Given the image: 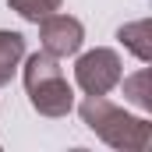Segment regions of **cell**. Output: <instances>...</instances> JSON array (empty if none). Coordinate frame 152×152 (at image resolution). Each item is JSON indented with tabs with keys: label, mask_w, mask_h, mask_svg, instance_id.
Instances as JSON below:
<instances>
[{
	"label": "cell",
	"mask_w": 152,
	"mask_h": 152,
	"mask_svg": "<svg viewBox=\"0 0 152 152\" xmlns=\"http://www.w3.org/2000/svg\"><path fill=\"white\" fill-rule=\"evenodd\" d=\"M81 120L113 149H127V152H145L152 142V124L142 117L124 113L120 106H113L103 96H88L81 103Z\"/></svg>",
	"instance_id": "cell-1"
},
{
	"label": "cell",
	"mask_w": 152,
	"mask_h": 152,
	"mask_svg": "<svg viewBox=\"0 0 152 152\" xmlns=\"http://www.w3.org/2000/svg\"><path fill=\"white\" fill-rule=\"evenodd\" d=\"M25 88H28V99L42 117H67L75 106V92L67 85V78L60 71L57 57L53 53H32L28 64H25Z\"/></svg>",
	"instance_id": "cell-2"
},
{
	"label": "cell",
	"mask_w": 152,
	"mask_h": 152,
	"mask_svg": "<svg viewBox=\"0 0 152 152\" xmlns=\"http://www.w3.org/2000/svg\"><path fill=\"white\" fill-rule=\"evenodd\" d=\"M120 75H124V67L113 50H88L75 64V81L88 96H106L113 85H120Z\"/></svg>",
	"instance_id": "cell-3"
},
{
	"label": "cell",
	"mask_w": 152,
	"mask_h": 152,
	"mask_svg": "<svg viewBox=\"0 0 152 152\" xmlns=\"http://www.w3.org/2000/svg\"><path fill=\"white\" fill-rule=\"evenodd\" d=\"M39 25V39H42V50L46 53H53L57 60L60 57H71L81 50V39H85V28H81V21L71 18V14H46Z\"/></svg>",
	"instance_id": "cell-4"
},
{
	"label": "cell",
	"mask_w": 152,
	"mask_h": 152,
	"mask_svg": "<svg viewBox=\"0 0 152 152\" xmlns=\"http://www.w3.org/2000/svg\"><path fill=\"white\" fill-rule=\"evenodd\" d=\"M21 57H25V36H18V32H0V85L11 81V75H14L18 64H21Z\"/></svg>",
	"instance_id": "cell-5"
},
{
	"label": "cell",
	"mask_w": 152,
	"mask_h": 152,
	"mask_svg": "<svg viewBox=\"0 0 152 152\" xmlns=\"http://www.w3.org/2000/svg\"><path fill=\"white\" fill-rule=\"evenodd\" d=\"M149 36H152V25H149V21H131V25L120 28V42H124L142 64L152 60V39Z\"/></svg>",
	"instance_id": "cell-6"
},
{
	"label": "cell",
	"mask_w": 152,
	"mask_h": 152,
	"mask_svg": "<svg viewBox=\"0 0 152 152\" xmlns=\"http://www.w3.org/2000/svg\"><path fill=\"white\" fill-rule=\"evenodd\" d=\"M60 4H64V0H11V11L21 14L25 21H42L46 14L60 11Z\"/></svg>",
	"instance_id": "cell-7"
},
{
	"label": "cell",
	"mask_w": 152,
	"mask_h": 152,
	"mask_svg": "<svg viewBox=\"0 0 152 152\" xmlns=\"http://www.w3.org/2000/svg\"><path fill=\"white\" fill-rule=\"evenodd\" d=\"M145 85H149V71H138L134 78H124V92L131 96V103H138V106H152Z\"/></svg>",
	"instance_id": "cell-8"
}]
</instances>
